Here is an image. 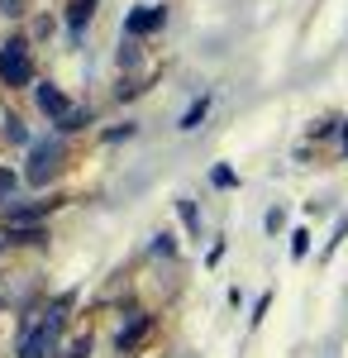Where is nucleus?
<instances>
[{"label": "nucleus", "instance_id": "obj_1", "mask_svg": "<svg viewBox=\"0 0 348 358\" xmlns=\"http://www.w3.org/2000/svg\"><path fill=\"white\" fill-rule=\"evenodd\" d=\"M62 306H67V296H62L38 325H29V330L20 334V349H15V354H20V358H48V354H53L57 334H62Z\"/></svg>", "mask_w": 348, "mask_h": 358}, {"label": "nucleus", "instance_id": "obj_2", "mask_svg": "<svg viewBox=\"0 0 348 358\" xmlns=\"http://www.w3.org/2000/svg\"><path fill=\"white\" fill-rule=\"evenodd\" d=\"M62 158H67V143H62V134H53V138H34V143H29V167H24L29 187H43V182H48V177L57 172V167H62Z\"/></svg>", "mask_w": 348, "mask_h": 358}, {"label": "nucleus", "instance_id": "obj_3", "mask_svg": "<svg viewBox=\"0 0 348 358\" xmlns=\"http://www.w3.org/2000/svg\"><path fill=\"white\" fill-rule=\"evenodd\" d=\"M0 82L10 86V91H20V86L34 82V57H29L24 38H10V43L0 48Z\"/></svg>", "mask_w": 348, "mask_h": 358}, {"label": "nucleus", "instance_id": "obj_4", "mask_svg": "<svg viewBox=\"0 0 348 358\" xmlns=\"http://www.w3.org/2000/svg\"><path fill=\"white\" fill-rule=\"evenodd\" d=\"M167 24V5H138V10H129L124 15V34L129 38H148L153 29Z\"/></svg>", "mask_w": 348, "mask_h": 358}, {"label": "nucleus", "instance_id": "obj_5", "mask_svg": "<svg viewBox=\"0 0 348 358\" xmlns=\"http://www.w3.org/2000/svg\"><path fill=\"white\" fill-rule=\"evenodd\" d=\"M34 101H38V110L48 115V120L67 115V106H72V101H67V96H62V91H57L53 82H38V86H34Z\"/></svg>", "mask_w": 348, "mask_h": 358}, {"label": "nucleus", "instance_id": "obj_6", "mask_svg": "<svg viewBox=\"0 0 348 358\" xmlns=\"http://www.w3.org/2000/svg\"><path fill=\"white\" fill-rule=\"evenodd\" d=\"M148 330H153V315H134V320H129L124 330L115 334V349H119V354H134V349H138V339H143Z\"/></svg>", "mask_w": 348, "mask_h": 358}, {"label": "nucleus", "instance_id": "obj_7", "mask_svg": "<svg viewBox=\"0 0 348 358\" xmlns=\"http://www.w3.org/2000/svg\"><path fill=\"white\" fill-rule=\"evenodd\" d=\"M48 229L38 220H20V224H5V244H43Z\"/></svg>", "mask_w": 348, "mask_h": 358}, {"label": "nucleus", "instance_id": "obj_8", "mask_svg": "<svg viewBox=\"0 0 348 358\" xmlns=\"http://www.w3.org/2000/svg\"><path fill=\"white\" fill-rule=\"evenodd\" d=\"M210 91H205V96H196V101H191L187 106V115H182V124H177V129H182V134H191V129H201V120H205V115H210Z\"/></svg>", "mask_w": 348, "mask_h": 358}, {"label": "nucleus", "instance_id": "obj_9", "mask_svg": "<svg viewBox=\"0 0 348 358\" xmlns=\"http://www.w3.org/2000/svg\"><path fill=\"white\" fill-rule=\"evenodd\" d=\"M91 15H96V0H72V5H67V29H72V38H81V29L91 24Z\"/></svg>", "mask_w": 348, "mask_h": 358}, {"label": "nucleus", "instance_id": "obj_10", "mask_svg": "<svg viewBox=\"0 0 348 358\" xmlns=\"http://www.w3.org/2000/svg\"><path fill=\"white\" fill-rule=\"evenodd\" d=\"M177 215H182V224H187L191 239H201V210H196V201H191V196H177Z\"/></svg>", "mask_w": 348, "mask_h": 358}, {"label": "nucleus", "instance_id": "obj_11", "mask_svg": "<svg viewBox=\"0 0 348 358\" xmlns=\"http://www.w3.org/2000/svg\"><path fill=\"white\" fill-rule=\"evenodd\" d=\"M53 124H57V134H77V129L91 124V110H72V106H67V115H57Z\"/></svg>", "mask_w": 348, "mask_h": 358}, {"label": "nucleus", "instance_id": "obj_12", "mask_svg": "<svg viewBox=\"0 0 348 358\" xmlns=\"http://www.w3.org/2000/svg\"><path fill=\"white\" fill-rule=\"evenodd\" d=\"M210 187H215V192H234V187H239V172H234L229 163L210 167Z\"/></svg>", "mask_w": 348, "mask_h": 358}, {"label": "nucleus", "instance_id": "obj_13", "mask_svg": "<svg viewBox=\"0 0 348 358\" xmlns=\"http://www.w3.org/2000/svg\"><path fill=\"white\" fill-rule=\"evenodd\" d=\"M0 134L10 138V143H29V129H24L20 115H5V120H0Z\"/></svg>", "mask_w": 348, "mask_h": 358}, {"label": "nucleus", "instance_id": "obj_14", "mask_svg": "<svg viewBox=\"0 0 348 358\" xmlns=\"http://www.w3.org/2000/svg\"><path fill=\"white\" fill-rule=\"evenodd\" d=\"M305 253H310V229L300 224V229H291V258H296V263H300Z\"/></svg>", "mask_w": 348, "mask_h": 358}, {"label": "nucleus", "instance_id": "obj_15", "mask_svg": "<svg viewBox=\"0 0 348 358\" xmlns=\"http://www.w3.org/2000/svg\"><path fill=\"white\" fill-rule=\"evenodd\" d=\"M15 187H20V177H15L10 167H0V206H10V201H15Z\"/></svg>", "mask_w": 348, "mask_h": 358}, {"label": "nucleus", "instance_id": "obj_16", "mask_svg": "<svg viewBox=\"0 0 348 358\" xmlns=\"http://www.w3.org/2000/svg\"><path fill=\"white\" fill-rule=\"evenodd\" d=\"M344 234H348V220H339V224H334V239H329V244H324V253H320L324 263H329V258H334V248L344 244Z\"/></svg>", "mask_w": 348, "mask_h": 358}, {"label": "nucleus", "instance_id": "obj_17", "mask_svg": "<svg viewBox=\"0 0 348 358\" xmlns=\"http://www.w3.org/2000/svg\"><path fill=\"white\" fill-rule=\"evenodd\" d=\"M153 253H162V258H172V253H177V239H172L167 229H162V234H153Z\"/></svg>", "mask_w": 348, "mask_h": 358}, {"label": "nucleus", "instance_id": "obj_18", "mask_svg": "<svg viewBox=\"0 0 348 358\" xmlns=\"http://www.w3.org/2000/svg\"><path fill=\"white\" fill-rule=\"evenodd\" d=\"M268 306H272V292H263V296L253 301V315H248V320H253V325H263V315H268Z\"/></svg>", "mask_w": 348, "mask_h": 358}, {"label": "nucleus", "instance_id": "obj_19", "mask_svg": "<svg viewBox=\"0 0 348 358\" xmlns=\"http://www.w3.org/2000/svg\"><path fill=\"white\" fill-rule=\"evenodd\" d=\"M282 224H287V215L282 210H268V234H282Z\"/></svg>", "mask_w": 348, "mask_h": 358}, {"label": "nucleus", "instance_id": "obj_20", "mask_svg": "<svg viewBox=\"0 0 348 358\" xmlns=\"http://www.w3.org/2000/svg\"><path fill=\"white\" fill-rule=\"evenodd\" d=\"M339 148H344V153H348V124H344V143H339Z\"/></svg>", "mask_w": 348, "mask_h": 358}, {"label": "nucleus", "instance_id": "obj_21", "mask_svg": "<svg viewBox=\"0 0 348 358\" xmlns=\"http://www.w3.org/2000/svg\"><path fill=\"white\" fill-rule=\"evenodd\" d=\"M0 253H5V234H0Z\"/></svg>", "mask_w": 348, "mask_h": 358}, {"label": "nucleus", "instance_id": "obj_22", "mask_svg": "<svg viewBox=\"0 0 348 358\" xmlns=\"http://www.w3.org/2000/svg\"><path fill=\"white\" fill-rule=\"evenodd\" d=\"M0 310H5V296H0Z\"/></svg>", "mask_w": 348, "mask_h": 358}]
</instances>
